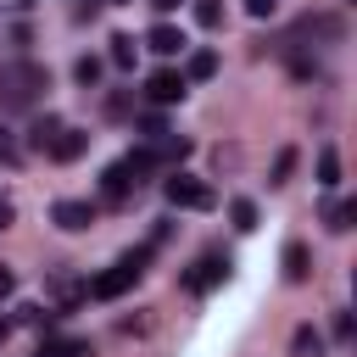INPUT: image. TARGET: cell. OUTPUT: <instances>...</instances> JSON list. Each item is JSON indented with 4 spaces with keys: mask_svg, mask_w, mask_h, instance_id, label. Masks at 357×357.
I'll return each mask as SVG.
<instances>
[{
    "mask_svg": "<svg viewBox=\"0 0 357 357\" xmlns=\"http://www.w3.org/2000/svg\"><path fill=\"white\" fill-rule=\"evenodd\" d=\"M145 257H151V251H128L123 262H112L106 273H95V279H89V296H95V301H117V296L145 273Z\"/></svg>",
    "mask_w": 357,
    "mask_h": 357,
    "instance_id": "obj_1",
    "label": "cell"
},
{
    "mask_svg": "<svg viewBox=\"0 0 357 357\" xmlns=\"http://www.w3.org/2000/svg\"><path fill=\"white\" fill-rule=\"evenodd\" d=\"M39 89H45V67H33V61L0 67V106H33Z\"/></svg>",
    "mask_w": 357,
    "mask_h": 357,
    "instance_id": "obj_2",
    "label": "cell"
},
{
    "mask_svg": "<svg viewBox=\"0 0 357 357\" xmlns=\"http://www.w3.org/2000/svg\"><path fill=\"white\" fill-rule=\"evenodd\" d=\"M162 195L173 201V206H184V212H206L218 195H212V184H201V178H190V173H173L167 184H162Z\"/></svg>",
    "mask_w": 357,
    "mask_h": 357,
    "instance_id": "obj_3",
    "label": "cell"
},
{
    "mask_svg": "<svg viewBox=\"0 0 357 357\" xmlns=\"http://www.w3.org/2000/svg\"><path fill=\"white\" fill-rule=\"evenodd\" d=\"M340 33H346V22L329 17V11H318V17H301V22L284 33V50H296V45H307V39H340Z\"/></svg>",
    "mask_w": 357,
    "mask_h": 357,
    "instance_id": "obj_4",
    "label": "cell"
},
{
    "mask_svg": "<svg viewBox=\"0 0 357 357\" xmlns=\"http://www.w3.org/2000/svg\"><path fill=\"white\" fill-rule=\"evenodd\" d=\"M184 73H173V67H156L151 78H145V95L156 100V106H173V100H184Z\"/></svg>",
    "mask_w": 357,
    "mask_h": 357,
    "instance_id": "obj_5",
    "label": "cell"
},
{
    "mask_svg": "<svg viewBox=\"0 0 357 357\" xmlns=\"http://www.w3.org/2000/svg\"><path fill=\"white\" fill-rule=\"evenodd\" d=\"M229 279V257H201L190 273H184V290H195V296H206L212 284H223Z\"/></svg>",
    "mask_w": 357,
    "mask_h": 357,
    "instance_id": "obj_6",
    "label": "cell"
},
{
    "mask_svg": "<svg viewBox=\"0 0 357 357\" xmlns=\"http://www.w3.org/2000/svg\"><path fill=\"white\" fill-rule=\"evenodd\" d=\"M50 218H56V229L84 234V229L95 223V206H89V201H56V206H50Z\"/></svg>",
    "mask_w": 357,
    "mask_h": 357,
    "instance_id": "obj_7",
    "label": "cell"
},
{
    "mask_svg": "<svg viewBox=\"0 0 357 357\" xmlns=\"http://www.w3.org/2000/svg\"><path fill=\"white\" fill-rule=\"evenodd\" d=\"M45 151H50L56 162H73V156H84V151H89V134H84V128H73V123H61V128H56V139H50Z\"/></svg>",
    "mask_w": 357,
    "mask_h": 357,
    "instance_id": "obj_8",
    "label": "cell"
},
{
    "mask_svg": "<svg viewBox=\"0 0 357 357\" xmlns=\"http://www.w3.org/2000/svg\"><path fill=\"white\" fill-rule=\"evenodd\" d=\"M145 45H151V50H156V56H178V50H184V45H190V39H184V33H178V28H173V22H156V28H151V33H145Z\"/></svg>",
    "mask_w": 357,
    "mask_h": 357,
    "instance_id": "obj_9",
    "label": "cell"
},
{
    "mask_svg": "<svg viewBox=\"0 0 357 357\" xmlns=\"http://www.w3.org/2000/svg\"><path fill=\"white\" fill-rule=\"evenodd\" d=\"M100 190H106V201H123V195L134 190V173H128L123 162H112V167L100 173Z\"/></svg>",
    "mask_w": 357,
    "mask_h": 357,
    "instance_id": "obj_10",
    "label": "cell"
},
{
    "mask_svg": "<svg viewBox=\"0 0 357 357\" xmlns=\"http://www.w3.org/2000/svg\"><path fill=\"white\" fill-rule=\"evenodd\" d=\"M307 273H312V257H307V245H301V240H290V245H284V279H290V284H301Z\"/></svg>",
    "mask_w": 357,
    "mask_h": 357,
    "instance_id": "obj_11",
    "label": "cell"
},
{
    "mask_svg": "<svg viewBox=\"0 0 357 357\" xmlns=\"http://www.w3.org/2000/svg\"><path fill=\"white\" fill-rule=\"evenodd\" d=\"M351 218H357V201H329V206H324V223H329L335 234H346Z\"/></svg>",
    "mask_w": 357,
    "mask_h": 357,
    "instance_id": "obj_12",
    "label": "cell"
},
{
    "mask_svg": "<svg viewBox=\"0 0 357 357\" xmlns=\"http://www.w3.org/2000/svg\"><path fill=\"white\" fill-rule=\"evenodd\" d=\"M318 184H324V190H335V184H340V156H335V145H324V151H318Z\"/></svg>",
    "mask_w": 357,
    "mask_h": 357,
    "instance_id": "obj_13",
    "label": "cell"
},
{
    "mask_svg": "<svg viewBox=\"0 0 357 357\" xmlns=\"http://www.w3.org/2000/svg\"><path fill=\"white\" fill-rule=\"evenodd\" d=\"M106 56H112V67H123V73H128V67H134V56H139V45H134V39H128V33H117V39H112V50H106Z\"/></svg>",
    "mask_w": 357,
    "mask_h": 357,
    "instance_id": "obj_14",
    "label": "cell"
},
{
    "mask_svg": "<svg viewBox=\"0 0 357 357\" xmlns=\"http://www.w3.org/2000/svg\"><path fill=\"white\" fill-rule=\"evenodd\" d=\"M212 73H218V56H212V50H190V67H184V84H190V78H212Z\"/></svg>",
    "mask_w": 357,
    "mask_h": 357,
    "instance_id": "obj_15",
    "label": "cell"
},
{
    "mask_svg": "<svg viewBox=\"0 0 357 357\" xmlns=\"http://www.w3.org/2000/svg\"><path fill=\"white\" fill-rule=\"evenodd\" d=\"M296 357H324V340H318V329H296Z\"/></svg>",
    "mask_w": 357,
    "mask_h": 357,
    "instance_id": "obj_16",
    "label": "cell"
},
{
    "mask_svg": "<svg viewBox=\"0 0 357 357\" xmlns=\"http://www.w3.org/2000/svg\"><path fill=\"white\" fill-rule=\"evenodd\" d=\"M229 218H234V229H240V234H251V229H257V206H251V201H234V206H229Z\"/></svg>",
    "mask_w": 357,
    "mask_h": 357,
    "instance_id": "obj_17",
    "label": "cell"
},
{
    "mask_svg": "<svg viewBox=\"0 0 357 357\" xmlns=\"http://www.w3.org/2000/svg\"><path fill=\"white\" fill-rule=\"evenodd\" d=\"M50 296H56V307H73V301H78V284H73L67 273H56V279H50Z\"/></svg>",
    "mask_w": 357,
    "mask_h": 357,
    "instance_id": "obj_18",
    "label": "cell"
},
{
    "mask_svg": "<svg viewBox=\"0 0 357 357\" xmlns=\"http://www.w3.org/2000/svg\"><path fill=\"white\" fill-rule=\"evenodd\" d=\"M195 22L201 28H218L223 22V0H195Z\"/></svg>",
    "mask_w": 357,
    "mask_h": 357,
    "instance_id": "obj_19",
    "label": "cell"
},
{
    "mask_svg": "<svg viewBox=\"0 0 357 357\" xmlns=\"http://www.w3.org/2000/svg\"><path fill=\"white\" fill-rule=\"evenodd\" d=\"M73 78H78V84H95V78H100V61H95V56H78Z\"/></svg>",
    "mask_w": 357,
    "mask_h": 357,
    "instance_id": "obj_20",
    "label": "cell"
},
{
    "mask_svg": "<svg viewBox=\"0 0 357 357\" xmlns=\"http://www.w3.org/2000/svg\"><path fill=\"white\" fill-rule=\"evenodd\" d=\"M56 128H61V123H56V117H39V123H33V145H39V151H45V145H50V139H56Z\"/></svg>",
    "mask_w": 357,
    "mask_h": 357,
    "instance_id": "obj_21",
    "label": "cell"
},
{
    "mask_svg": "<svg viewBox=\"0 0 357 357\" xmlns=\"http://www.w3.org/2000/svg\"><path fill=\"white\" fill-rule=\"evenodd\" d=\"M290 167H296V151H279V156H273V178H268V184H284V178H290Z\"/></svg>",
    "mask_w": 357,
    "mask_h": 357,
    "instance_id": "obj_22",
    "label": "cell"
},
{
    "mask_svg": "<svg viewBox=\"0 0 357 357\" xmlns=\"http://www.w3.org/2000/svg\"><path fill=\"white\" fill-rule=\"evenodd\" d=\"M245 11L262 22V17H273V11H279V0H245Z\"/></svg>",
    "mask_w": 357,
    "mask_h": 357,
    "instance_id": "obj_23",
    "label": "cell"
},
{
    "mask_svg": "<svg viewBox=\"0 0 357 357\" xmlns=\"http://www.w3.org/2000/svg\"><path fill=\"white\" fill-rule=\"evenodd\" d=\"M11 290H17V273H11V268H6V262H0V301H6V296H11Z\"/></svg>",
    "mask_w": 357,
    "mask_h": 357,
    "instance_id": "obj_24",
    "label": "cell"
},
{
    "mask_svg": "<svg viewBox=\"0 0 357 357\" xmlns=\"http://www.w3.org/2000/svg\"><path fill=\"white\" fill-rule=\"evenodd\" d=\"M0 156H6V162H17V145H11L6 134H0Z\"/></svg>",
    "mask_w": 357,
    "mask_h": 357,
    "instance_id": "obj_25",
    "label": "cell"
},
{
    "mask_svg": "<svg viewBox=\"0 0 357 357\" xmlns=\"http://www.w3.org/2000/svg\"><path fill=\"white\" fill-rule=\"evenodd\" d=\"M6 223H11V201H0V229H6Z\"/></svg>",
    "mask_w": 357,
    "mask_h": 357,
    "instance_id": "obj_26",
    "label": "cell"
},
{
    "mask_svg": "<svg viewBox=\"0 0 357 357\" xmlns=\"http://www.w3.org/2000/svg\"><path fill=\"white\" fill-rule=\"evenodd\" d=\"M151 6H156V11H173V6H178V0H151Z\"/></svg>",
    "mask_w": 357,
    "mask_h": 357,
    "instance_id": "obj_27",
    "label": "cell"
},
{
    "mask_svg": "<svg viewBox=\"0 0 357 357\" xmlns=\"http://www.w3.org/2000/svg\"><path fill=\"white\" fill-rule=\"evenodd\" d=\"M6 335H11V318H6V312H0V340H6Z\"/></svg>",
    "mask_w": 357,
    "mask_h": 357,
    "instance_id": "obj_28",
    "label": "cell"
},
{
    "mask_svg": "<svg viewBox=\"0 0 357 357\" xmlns=\"http://www.w3.org/2000/svg\"><path fill=\"white\" fill-rule=\"evenodd\" d=\"M112 6H128V0H112Z\"/></svg>",
    "mask_w": 357,
    "mask_h": 357,
    "instance_id": "obj_29",
    "label": "cell"
}]
</instances>
